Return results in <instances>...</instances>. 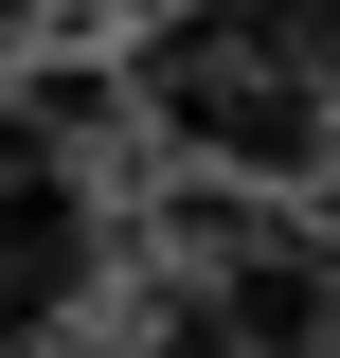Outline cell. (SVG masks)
Instances as JSON below:
<instances>
[{
	"label": "cell",
	"instance_id": "cell-1",
	"mask_svg": "<svg viewBox=\"0 0 340 358\" xmlns=\"http://www.w3.org/2000/svg\"><path fill=\"white\" fill-rule=\"evenodd\" d=\"M90 268H108V215H90V162L0 90V358H36L54 322L90 305Z\"/></svg>",
	"mask_w": 340,
	"mask_h": 358
},
{
	"label": "cell",
	"instance_id": "cell-2",
	"mask_svg": "<svg viewBox=\"0 0 340 358\" xmlns=\"http://www.w3.org/2000/svg\"><path fill=\"white\" fill-rule=\"evenodd\" d=\"M54 18H72V36H143L162 0H54Z\"/></svg>",
	"mask_w": 340,
	"mask_h": 358
}]
</instances>
